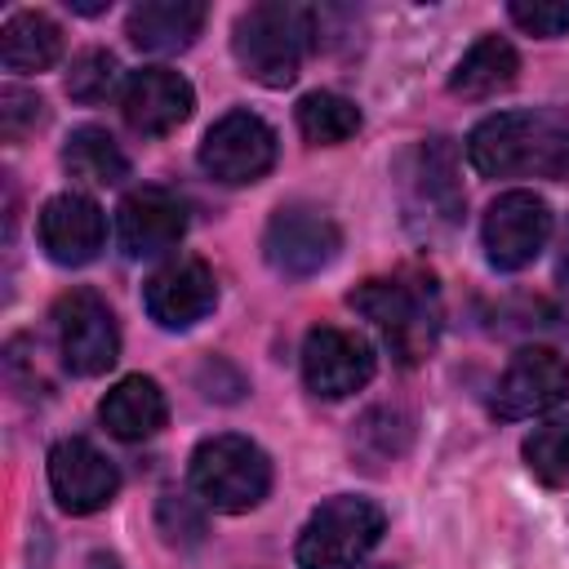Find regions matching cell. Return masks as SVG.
<instances>
[{"label":"cell","instance_id":"30","mask_svg":"<svg viewBox=\"0 0 569 569\" xmlns=\"http://www.w3.org/2000/svg\"><path fill=\"white\" fill-rule=\"evenodd\" d=\"M89 569H120V560H116L111 551H93V556H89Z\"/></svg>","mask_w":569,"mask_h":569},{"label":"cell","instance_id":"15","mask_svg":"<svg viewBox=\"0 0 569 569\" xmlns=\"http://www.w3.org/2000/svg\"><path fill=\"white\" fill-rule=\"evenodd\" d=\"M36 236L49 262L58 267H84L98 258L102 240H107V218L98 209V200L80 196V191H62L53 200H44L40 218H36Z\"/></svg>","mask_w":569,"mask_h":569},{"label":"cell","instance_id":"9","mask_svg":"<svg viewBox=\"0 0 569 569\" xmlns=\"http://www.w3.org/2000/svg\"><path fill=\"white\" fill-rule=\"evenodd\" d=\"M338 244H342V236H338L333 218H325L320 209H307V204L276 209L262 231V258L280 276H293V280L325 271L338 258Z\"/></svg>","mask_w":569,"mask_h":569},{"label":"cell","instance_id":"16","mask_svg":"<svg viewBox=\"0 0 569 569\" xmlns=\"http://www.w3.org/2000/svg\"><path fill=\"white\" fill-rule=\"evenodd\" d=\"M191 107H196V93H191L187 76H178L169 67H142L120 89V116L142 138L173 133L191 116Z\"/></svg>","mask_w":569,"mask_h":569},{"label":"cell","instance_id":"26","mask_svg":"<svg viewBox=\"0 0 569 569\" xmlns=\"http://www.w3.org/2000/svg\"><path fill=\"white\" fill-rule=\"evenodd\" d=\"M116 53L107 49H84L71 58V71H67V93L76 102H102L111 89H116Z\"/></svg>","mask_w":569,"mask_h":569},{"label":"cell","instance_id":"10","mask_svg":"<svg viewBox=\"0 0 569 569\" xmlns=\"http://www.w3.org/2000/svg\"><path fill=\"white\" fill-rule=\"evenodd\" d=\"M373 378V351L360 333L338 325H316L302 338V382L320 400H342Z\"/></svg>","mask_w":569,"mask_h":569},{"label":"cell","instance_id":"6","mask_svg":"<svg viewBox=\"0 0 569 569\" xmlns=\"http://www.w3.org/2000/svg\"><path fill=\"white\" fill-rule=\"evenodd\" d=\"M58 356L76 378H98L120 360V329L93 289H67L53 302Z\"/></svg>","mask_w":569,"mask_h":569},{"label":"cell","instance_id":"4","mask_svg":"<svg viewBox=\"0 0 569 569\" xmlns=\"http://www.w3.org/2000/svg\"><path fill=\"white\" fill-rule=\"evenodd\" d=\"M191 489L213 511H253L271 489V458L249 436H209L191 453Z\"/></svg>","mask_w":569,"mask_h":569},{"label":"cell","instance_id":"20","mask_svg":"<svg viewBox=\"0 0 569 569\" xmlns=\"http://www.w3.org/2000/svg\"><path fill=\"white\" fill-rule=\"evenodd\" d=\"M62 58V27L40 9H18L0 27V62L9 71H49Z\"/></svg>","mask_w":569,"mask_h":569},{"label":"cell","instance_id":"23","mask_svg":"<svg viewBox=\"0 0 569 569\" xmlns=\"http://www.w3.org/2000/svg\"><path fill=\"white\" fill-rule=\"evenodd\" d=\"M298 129L311 147H338L347 138L360 133V107L342 93H329V89H316L298 102Z\"/></svg>","mask_w":569,"mask_h":569},{"label":"cell","instance_id":"21","mask_svg":"<svg viewBox=\"0 0 569 569\" xmlns=\"http://www.w3.org/2000/svg\"><path fill=\"white\" fill-rule=\"evenodd\" d=\"M516 71H520V53L511 49V40H502V36H480V40L458 58V67H453V76H449V93L480 102V98H493L498 89H507V84L516 80Z\"/></svg>","mask_w":569,"mask_h":569},{"label":"cell","instance_id":"2","mask_svg":"<svg viewBox=\"0 0 569 569\" xmlns=\"http://www.w3.org/2000/svg\"><path fill=\"white\" fill-rule=\"evenodd\" d=\"M347 302L382 333V342L391 347V356L400 365H418L436 347L440 298L427 276H378V280H365L360 289H351Z\"/></svg>","mask_w":569,"mask_h":569},{"label":"cell","instance_id":"11","mask_svg":"<svg viewBox=\"0 0 569 569\" xmlns=\"http://www.w3.org/2000/svg\"><path fill=\"white\" fill-rule=\"evenodd\" d=\"M569 400V360L551 347H525L511 356L493 387V413L498 418H533Z\"/></svg>","mask_w":569,"mask_h":569},{"label":"cell","instance_id":"28","mask_svg":"<svg viewBox=\"0 0 569 569\" xmlns=\"http://www.w3.org/2000/svg\"><path fill=\"white\" fill-rule=\"evenodd\" d=\"M511 22L525 27L529 36H542V40H556L569 31V0H516L511 9Z\"/></svg>","mask_w":569,"mask_h":569},{"label":"cell","instance_id":"29","mask_svg":"<svg viewBox=\"0 0 569 569\" xmlns=\"http://www.w3.org/2000/svg\"><path fill=\"white\" fill-rule=\"evenodd\" d=\"M178 525L187 529V542H196V538H200V529H204V525H200V516H191V511H187V498H173V493H169V498L160 502V529H164V538H169V542L178 538Z\"/></svg>","mask_w":569,"mask_h":569},{"label":"cell","instance_id":"5","mask_svg":"<svg viewBox=\"0 0 569 569\" xmlns=\"http://www.w3.org/2000/svg\"><path fill=\"white\" fill-rule=\"evenodd\" d=\"M382 529H387L382 507H373L369 498L338 493L307 516L293 560L298 569H360L365 556L378 547Z\"/></svg>","mask_w":569,"mask_h":569},{"label":"cell","instance_id":"19","mask_svg":"<svg viewBox=\"0 0 569 569\" xmlns=\"http://www.w3.org/2000/svg\"><path fill=\"white\" fill-rule=\"evenodd\" d=\"M98 418H102V427H107L116 440H147V436H156V431L164 427L169 405H164V391H160L156 378L129 373V378H120V382L102 396Z\"/></svg>","mask_w":569,"mask_h":569},{"label":"cell","instance_id":"1","mask_svg":"<svg viewBox=\"0 0 569 569\" xmlns=\"http://www.w3.org/2000/svg\"><path fill=\"white\" fill-rule=\"evenodd\" d=\"M467 160L485 178H565L569 129L547 111H498L467 133Z\"/></svg>","mask_w":569,"mask_h":569},{"label":"cell","instance_id":"17","mask_svg":"<svg viewBox=\"0 0 569 569\" xmlns=\"http://www.w3.org/2000/svg\"><path fill=\"white\" fill-rule=\"evenodd\" d=\"M409 213H422L427 227L440 222H458L462 213V187H458V169H453V147L445 138H431L422 142L413 156H409Z\"/></svg>","mask_w":569,"mask_h":569},{"label":"cell","instance_id":"25","mask_svg":"<svg viewBox=\"0 0 569 569\" xmlns=\"http://www.w3.org/2000/svg\"><path fill=\"white\" fill-rule=\"evenodd\" d=\"M525 467L551 489L569 480V418H551L525 436Z\"/></svg>","mask_w":569,"mask_h":569},{"label":"cell","instance_id":"18","mask_svg":"<svg viewBox=\"0 0 569 569\" xmlns=\"http://www.w3.org/2000/svg\"><path fill=\"white\" fill-rule=\"evenodd\" d=\"M200 27H204L200 0H142L129 9L124 36L142 53H182L196 44Z\"/></svg>","mask_w":569,"mask_h":569},{"label":"cell","instance_id":"24","mask_svg":"<svg viewBox=\"0 0 569 569\" xmlns=\"http://www.w3.org/2000/svg\"><path fill=\"white\" fill-rule=\"evenodd\" d=\"M409 418L400 409H369L360 422H356V436H351V453L365 462V467H382L391 458H400L409 449Z\"/></svg>","mask_w":569,"mask_h":569},{"label":"cell","instance_id":"31","mask_svg":"<svg viewBox=\"0 0 569 569\" xmlns=\"http://www.w3.org/2000/svg\"><path fill=\"white\" fill-rule=\"evenodd\" d=\"M560 280L569 284V227H565V236H560Z\"/></svg>","mask_w":569,"mask_h":569},{"label":"cell","instance_id":"12","mask_svg":"<svg viewBox=\"0 0 569 569\" xmlns=\"http://www.w3.org/2000/svg\"><path fill=\"white\" fill-rule=\"evenodd\" d=\"M218 302V280L204 258H169L142 284V307L160 329H191Z\"/></svg>","mask_w":569,"mask_h":569},{"label":"cell","instance_id":"14","mask_svg":"<svg viewBox=\"0 0 569 569\" xmlns=\"http://www.w3.org/2000/svg\"><path fill=\"white\" fill-rule=\"evenodd\" d=\"M116 236L129 258H160L187 236V204L169 187H133L116 209Z\"/></svg>","mask_w":569,"mask_h":569},{"label":"cell","instance_id":"7","mask_svg":"<svg viewBox=\"0 0 569 569\" xmlns=\"http://www.w3.org/2000/svg\"><path fill=\"white\" fill-rule=\"evenodd\" d=\"M276 164V133L253 111H227L200 142V169L222 187H249Z\"/></svg>","mask_w":569,"mask_h":569},{"label":"cell","instance_id":"27","mask_svg":"<svg viewBox=\"0 0 569 569\" xmlns=\"http://www.w3.org/2000/svg\"><path fill=\"white\" fill-rule=\"evenodd\" d=\"M40 120H44V102L31 89H18V84L0 89V133H4V142L27 138Z\"/></svg>","mask_w":569,"mask_h":569},{"label":"cell","instance_id":"8","mask_svg":"<svg viewBox=\"0 0 569 569\" xmlns=\"http://www.w3.org/2000/svg\"><path fill=\"white\" fill-rule=\"evenodd\" d=\"M480 240H485V258L498 271H520L529 267L547 240H551V209L542 196L533 191H507L485 209L480 222Z\"/></svg>","mask_w":569,"mask_h":569},{"label":"cell","instance_id":"13","mask_svg":"<svg viewBox=\"0 0 569 569\" xmlns=\"http://www.w3.org/2000/svg\"><path fill=\"white\" fill-rule=\"evenodd\" d=\"M49 489H53L62 511L93 516L116 498L120 471L102 449H93L89 440L71 436V440H58L49 449Z\"/></svg>","mask_w":569,"mask_h":569},{"label":"cell","instance_id":"3","mask_svg":"<svg viewBox=\"0 0 569 569\" xmlns=\"http://www.w3.org/2000/svg\"><path fill=\"white\" fill-rule=\"evenodd\" d=\"M316 31V13L302 4H284V0H267L253 4L236 18L231 31V53L240 62V71L267 89H284L298 80L302 53L311 44Z\"/></svg>","mask_w":569,"mask_h":569},{"label":"cell","instance_id":"22","mask_svg":"<svg viewBox=\"0 0 569 569\" xmlns=\"http://www.w3.org/2000/svg\"><path fill=\"white\" fill-rule=\"evenodd\" d=\"M62 164L71 178L89 182V187H116L129 178V156L120 151V142L98 129V124H80L71 129L67 147H62Z\"/></svg>","mask_w":569,"mask_h":569}]
</instances>
